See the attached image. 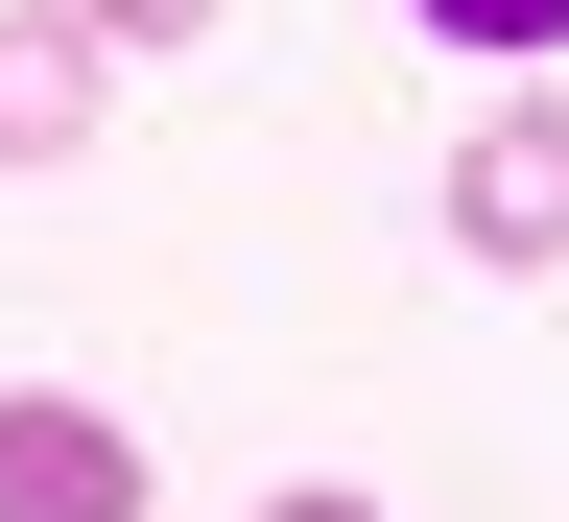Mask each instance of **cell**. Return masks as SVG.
<instances>
[{"mask_svg": "<svg viewBox=\"0 0 569 522\" xmlns=\"http://www.w3.org/2000/svg\"><path fill=\"white\" fill-rule=\"evenodd\" d=\"M0 522H142V427L71 381H0Z\"/></svg>", "mask_w": 569, "mask_h": 522, "instance_id": "1", "label": "cell"}, {"mask_svg": "<svg viewBox=\"0 0 569 522\" xmlns=\"http://www.w3.org/2000/svg\"><path fill=\"white\" fill-rule=\"evenodd\" d=\"M451 238L475 262H569V96H522V119L451 142Z\"/></svg>", "mask_w": 569, "mask_h": 522, "instance_id": "2", "label": "cell"}, {"mask_svg": "<svg viewBox=\"0 0 569 522\" xmlns=\"http://www.w3.org/2000/svg\"><path fill=\"white\" fill-rule=\"evenodd\" d=\"M119 96V48H96V0H0V167H71Z\"/></svg>", "mask_w": 569, "mask_h": 522, "instance_id": "3", "label": "cell"}, {"mask_svg": "<svg viewBox=\"0 0 569 522\" xmlns=\"http://www.w3.org/2000/svg\"><path fill=\"white\" fill-rule=\"evenodd\" d=\"M451 48H569V0H427Z\"/></svg>", "mask_w": 569, "mask_h": 522, "instance_id": "4", "label": "cell"}, {"mask_svg": "<svg viewBox=\"0 0 569 522\" xmlns=\"http://www.w3.org/2000/svg\"><path fill=\"white\" fill-rule=\"evenodd\" d=\"M190 24H213V0H96V48H119V71H142V48H190Z\"/></svg>", "mask_w": 569, "mask_h": 522, "instance_id": "5", "label": "cell"}, {"mask_svg": "<svg viewBox=\"0 0 569 522\" xmlns=\"http://www.w3.org/2000/svg\"><path fill=\"white\" fill-rule=\"evenodd\" d=\"M261 522H403V499H332V475H284V499H261Z\"/></svg>", "mask_w": 569, "mask_h": 522, "instance_id": "6", "label": "cell"}]
</instances>
